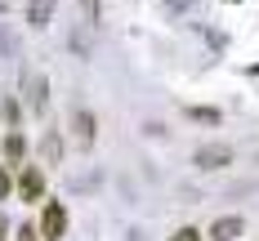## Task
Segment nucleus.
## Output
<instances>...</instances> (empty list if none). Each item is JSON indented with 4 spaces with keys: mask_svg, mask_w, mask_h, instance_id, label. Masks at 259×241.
Returning a JSON list of instances; mask_svg holds the SVG:
<instances>
[{
    "mask_svg": "<svg viewBox=\"0 0 259 241\" xmlns=\"http://www.w3.org/2000/svg\"><path fill=\"white\" fill-rule=\"evenodd\" d=\"M188 116H192V121H219L214 107H188Z\"/></svg>",
    "mask_w": 259,
    "mask_h": 241,
    "instance_id": "obj_10",
    "label": "nucleus"
},
{
    "mask_svg": "<svg viewBox=\"0 0 259 241\" xmlns=\"http://www.w3.org/2000/svg\"><path fill=\"white\" fill-rule=\"evenodd\" d=\"M23 152H27V138H23V134H9V138H5V157L23 161Z\"/></svg>",
    "mask_w": 259,
    "mask_h": 241,
    "instance_id": "obj_8",
    "label": "nucleus"
},
{
    "mask_svg": "<svg viewBox=\"0 0 259 241\" xmlns=\"http://www.w3.org/2000/svg\"><path fill=\"white\" fill-rule=\"evenodd\" d=\"M14 50H18V40H14L5 27H0V54H14Z\"/></svg>",
    "mask_w": 259,
    "mask_h": 241,
    "instance_id": "obj_12",
    "label": "nucleus"
},
{
    "mask_svg": "<svg viewBox=\"0 0 259 241\" xmlns=\"http://www.w3.org/2000/svg\"><path fill=\"white\" fill-rule=\"evenodd\" d=\"M0 112H5V121H9V125L18 121V103H14V99H5V107H0Z\"/></svg>",
    "mask_w": 259,
    "mask_h": 241,
    "instance_id": "obj_14",
    "label": "nucleus"
},
{
    "mask_svg": "<svg viewBox=\"0 0 259 241\" xmlns=\"http://www.w3.org/2000/svg\"><path fill=\"white\" fill-rule=\"evenodd\" d=\"M54 5H58V0H27V23H31V27H45L54 18Z\"/></svg>",
    "mask_w": 259,
    "mask_h": 241,
    "instance_id": "obj_6",
    "label": "nucleus"
},
{
    "mask_svg": "<svg viewBox=\"0 0 259 241\" xmlns=\"http://www.w3.org/2000/svg\"><path fill=\"white\" fill-rule=\"evenodd\" d=\"M233 237H241V214H224L210 223V241H233Z\"/></svg>",
    "mask_w": 259,
    "mask_h": 241,
    "instance_id": "obj_4",
    "label": "nucleus"
},
{
    "mask_svg": "<svg viewBox=\"0 0 259 241\" xmlns=\"http://www.w3.org/2000/svg\"><path fill=\"white\" fill-rule=\"evenodd\" d=\"M18 241H36V228H23V232H18Z\"/></svg>",
    "mask_w": 259,
    "mask_h": 241,
    "instance_id": "obj_15",
    "label": "nucleus"
},
{
    "mask_svg": "<svg viewBox=\"0 0 259 241\" xmlns=\"http://www.w3.org/2000/svg\"><path fill=\"white\" fill-rule=\"evenodd\" d=\"M125 241H148V232H139V228H134V232H130Z\"/></svg>",
    "mask_w": 259,
    "mask_h": 241,
    "instance_id": "obj_17",
    "label": "nucleus"
},
{
    "mask_svg": "<svg viewBox=\"0 0 259 241\" xmlns=\"http://www.w3.org/2000/svg\"><path fill=\"white\" fill-rule=\"evenodd\" d=\"M40 232H45V241H58L63 232H67V210H63V201H50V206H45Z\"/></svg>",
    "mask_w": 259,
    "mask_h": 241,
    "instance_id": "obj_2",
    "label": "nucleus"
},
{
    "mask_svg": "<svg viewBox=\"0 0 259 241\" xmlns=\"http://www.w3.org/2000/svg\"><path fill=\"white\" fill-rule=\"evenodd\" d=\"M170 241H201V232H197V228H179Z\"/></svg>",
    "mask_w": 259,
    "mask_h": 241,
    "instance_id": "obj_13",
    "label": "nucleus"
},
{
    "mask_svg": "<svg viewBox=\"0 0 259 241\" xmlns=\"http://www.w3.org/2000/svg\"><path fill=\"white\" fill-rule=\"evenodd\" d=\"M72 130H76V138H80V143H94V112L76 107V112H72Z\"/></svg>",
    "mask_w": 259,
    "mask_h": 241,
    "instance_id": "obj_7",
    "label": "nucleus"
},
{
    "mask_svg": "<svg viewBox=\"0 0 259 241\" xmlns=\"http://www.w3.org/2000/svg\"><path fill=\"white\" fill-rule=\"evenodd\" d=\"M192 165L197 170H224V165H233V148L228 143H206V148H197Z\"/></svg>",
    "mask_w": 259,
    "mask_h": 241,
    "instance_id": "obj_1",
    "label": "nucleus"
},
{
    "mask_svg": "<svg viewBox=\"0 0 259 241\" xmlns=\"http://www.w3.org/2000/svg\"><path fill=\"white\" fill-rule=\"evenodd\" d=\"M45 99H50V80L31 72V76H27V103L36 107V112H45Z\"/></svg>",
    "mask_w": 259,
    "mask_h": 241,
    "instance_id": "obj_5",
    "label": "nucleus"
},
{
    "mask_svg": "<svg viewBox=\"0 0 259 241\" xmlns=\"http://www.w3.org/2000/svg\"><path fill=\"white\" fill-rule=\"evenodd\" d=\"M18 192H23V201H40V192H45V174H40L36 165H27L23 179H18Z\"/></svg>",
    "mask_w": 259,
    "mask_h": 241,
    "instance_id": "obj_3",
    "label": "nucleus"
},
{
    "mask_svg": "<svg viewBox=\"0 0 259 241\" xmlns=\"http://www.w3.org/2000/svg\"><path fill=\"white\" fill-rule=\"evenodd\" d=\"M5 232H9V219H5V214H0V241H5Z\"/></svg>",
    "mask_w": 259,
    "mask_h": 241,
    "instance_id": "obj_18",
    "label": "nucleus"
},
{
    "mask_svg": "<svg viewBox=\"0 0 259 241\" xmlns=\"http://www.w3.org/2000/svg\"><path fill=\"white\" fill-rule=\"evenodd\" d=\"M80 9H85V23H90V27L99 23V14H103V5H99V0H80Z\"/></svg>",
    "mask_w": 259,
    "mask_h": 241,
    "instance_id": "obj_9",
    "label": "nucleus"
},
{
    "mask_svg": "<svg viewBox=\"0 0 259 241\" xmlns=\"http://www.w3.org/2000/svg\"><path fill=\"white\" fill-rule=\"evenodd\" d=\"M183 5H188V0H165V9H175V14H179Z\"/></svg>",
    "mask_w": 259,
    "mask_h": 241,
    "instance_id": "obj_16",
    "label": "nucleus"
},
{
    "mask_svg": "<svg viewBox=\"0 0 259 241\" xmlns=\"http://www.w3.org/2000/svg\"><path fill=\"white\" fill-rule=\"evenodd\" d=\"M45 157H50V161L63 157V143H58V134H50V138H45Z\"/></svg>",
    "mask_w": 259,
    "mask_h": 241,
    "instance_id": "obj_11",
    "label": "nucleus"
}]
</instances>
